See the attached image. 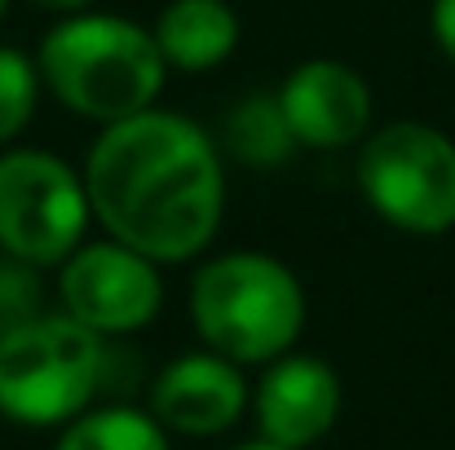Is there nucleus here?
I'll use <instances>...</instances> for the list:
<instances>
[{"label":"nucleus","instance_id":"obj_10","mask_svg":"<svg viewBox=\"0 0 455 450\" xmlns=\"http://www.w3.org/2000/svg\"><path fill=\"white\" fill-rule=\"evenodd\" d=\"M257 433L283 450L318 446L340 420V375L314 353H283L266 362L252 389Z\"/></svg>","mask_w":455,"mask_h":450},{"label":"nucleus","instance_id":"obj_9","mask_svg":"<svg viewBox=\"0 0 455 450\" xmlns=\"http://www.w3.org/2000/svg\"><path fill=\"white\" fill-rule=\"evenodd\" d=\"M275 93L301 150H349L371 133V89L340 58H305Z\"/></svg>","mask_w":455,"mask_h":450},{"label":"nucleus","instance_id":"obj_12","mask_svg":"<svg viewBox=\"0 0 455 450\" xmlns=\"http://www.w3.org/2000/svg\"><path fill=\"white\" fill-rule=\"evenodd\" d=\"M217 146L230 150L239 163L248 168H279L297 154V138H292V124L279 107V93H248L239 98L226 120H221V138Z\"/></svg>","mask_w":455,"mask_h":450},{"label":"nucleus","instance_id":"obj_11","mask_svg":"<svg viewBox=\"0 0 455 450\" xmlns=\"http://www.w3.org/2000/svg\"><path fill=\"white\" fill-rule=\"evenodd\" d=\"M151 31L168 71L204 75L239 49L243 22L230 0H168L155 13Z\"/></svg>","mask_w":455,"mask_h":450},{"label":"nucleus","instance_id":"obj_19","mask_svg":"<svg viewBox=\"0 0 455 450\" xmlns=\"http://www.w3.org/2000/svg\"><path fill=\"white\" fill-rule=\"evenodd\" d=\"M4 13H9V0H0V18H4Z\"/></svg>","mask_w":455,"mask_h":450},{"label":"nucleus","instance_id":"obj_15","mask_svg":"<svg viewBox=\"0 0 455 450\" xmlns=\"http://www.w3.org/2000/svg\"><path fill=\"white\" fill-rule=\"evenodd\" d=\"M40 270L36 265H4L0 270V327H13V322H27L36 313H44V296H40Z\"/></svg>","mask_w":455,"mask_h":450},{"label":"nucleus","instance_id":"obj_17","mask_svg":"<svg viewBox=\"0 0 455 450\" xmlns=\"http://www.w3.org/2000/svg\"><path fill=\"white\" fill-rule=\"evenodd\" d=\"M31 4H36V9H49V13H58V18H62V13H76V9H89L93 0H31Z\"/></svg>","mask_w":455,"mask_h":450},{"label":"nucleus","instance_id":"obj_16","mask_svg":"<svg viewBox=\"0 0 455 450\" xmlns=\"http://www.w3.org/2000/svg\"><path fill=\"white\" fill-rule=\"evenodd\" d=\"M429 31H434V44L443 49V58L455 62V0H434L429 4Z\"/></svg>","mask_w":455,"mask_h":450},{"label":"nucleus","instance_id":"obj_7","mask_svg":"<svg viewBox=\"0 0 455 450\" xmlns=\"http://www.w3.org/2000/svg\"><path fill=\"white\" fill-rule=\"evenodd\" d=\"M58 309L89 331L116 340L151 327L164 309L159 261L142 257L120 239H84L58 265Z\"/></svg>","mask_w":455,"mask_h":450},{"label":"nucleus","instance_id":"obj_8","mask_svg":"<svg viewBox=\"0 0 455 450\" xmlns=\"http://www.w3.org/2000/svg\"><path fill=\"white\" fill-rule=\"evenodd\" d=\"M252 407V389L239 362L217 349H195L159 367L151 380V415L172 438H221Z\"/></svg>","mask_w":455,"mask_h":450},{"label":"nucleus","instance_id":"obj_2","mask_svg":"<svg viewBox=\"0 0 455 450\" xmlns=\"http://www.w3.org/2000/svg\"><path fill=\"white\" fill-rule=\"evenodd\" d=\"M36 67L44 93L62 111L93 124H116L151 111L168 80V62L151 27L98 9L62 13L40 36Z\"/></svg>","mask_w":455,"mask_h":450},{"label":"nucleus","instance_id":"obj_13","mask_svg":"<svg viewBox=\"0 0 455 450\" xmlns=\"http://www.w3.org/2000/svg\"><path fill=\"white\" fill-rule=\"evenodd\" d=\"M53 450H172V433L142 407L107 402L67 420Z\"/></svg>","mask_w":455,"mask_h":450},{"label":"nucleus","instance_id":"obj_3","mask_svg":"<svg viewBox=\"0 0 455 450\" xmlns=\"http://www.w3.org/2000/svg\"><path fill=\"white\" fill-rule=\"evenodd\" d=\"M190 322L204 349L239 367H266L305 331V288L270 252H217L190 279Z\"/></svg>","mask_w":455,"mask_h":450},{"label":"nucleus","instance_id":"obj_6","mask_svg":"<svg viewBox=\"0 0 455 450\" xmlns=\"http://www.w3.org/2000/svg\"><path fill=\"white\" fill-rule=\"evenodd\" d=\"M89 225L93 203L80 168L40 146L0 150V252L9 261L58 270Z\"/></svg>","mask_w":455,"mask_h":450},{"label":"nucleus","instance_id":"obj_5","mask_svg":"<svg viewBox=\"0 0 455 450\" xmlns=\"http://www.w3.org/2000/svg\"><path fill=\"white\" fill-rule=\"evenodd\" d=\"M358 190L403 234L455 230V142L420 120H394L358 142Z\"/></svg>","mask_w":455,"mask_h":450},{"label":"nucleus","instance_id":"obj_18","mask_svg":"<svg viewBox=\"0 0 455 450\" xmlns=\"http://www.w3.org/2000/svg\"><path fill=\"white\" fill-rule=\"evenodd\" d=\"M230 450H283V446H275V442L257 438V442H239V446H230Z\"/></svg>","mask_w":455,"mask_h":450},{"label":"nucleus","instance_id":"obj_4","mask_svg":"<svg viewBox=\"0 0 455 450\" xmlns=\"http://www.w3.org/2000/svg\"><path fill=\"white\" fill-rule=\"evenodd\" d=\"M107 367V336L62 309L0 327V415L27 429H62L98 402Z\"/></svg>","mask_w":455,"mask_h":450},{"label":"nucleus","instance_id":"obj_14","mask_svg":"<svg viewBox=\"0 0 455 450\" xmlns=\"http://www.w3.org/2000/svg\"><path fill=\"white\" fill-rule=\"evenodd\" d=\"M40 67L31 53L13 49V44H0V150L13 146L27 124L36 120V107H40Z\"/></svg>","mask_w":455,"mask_h":450},{"label":"nucleus","instance_id":"obj_1","mask_svg":"<svg viewBox=\"0 0 455 450\" xmlns=\"http://www.w3.org/2000/svg\"><path fill=\"white\" fill-rule=\"evenodd\" d=\"M80 172L93 221L159 265H186L204 257L221 230V146L190 115L151 107L102 124Z\"/></svg>","mask_w":455,"mask_h":450}]
</instances>
